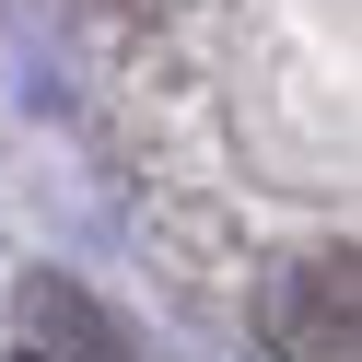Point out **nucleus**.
<instances>
[{
    "mask_svg": "<svg viewBox=\"0 0 362 362\" xmlns=\"http://www.w3.org/2000/svg\"><path fill=\"white\" fill-rule=\"evenodd\" d=\"M269 362H362V245H292L257 281Z\"/></svg>",
    "mask_w": 362,
    "mask_h": 362,
    "instance_id": "obj_1",
    "label": "nucleus"
},
{
    "mask_svg": "<svg viewBox=\"0 0 362 362\" xmlns=\"http://www.w3.org/2000/svg\"><path fill=\"white\" fill-rule=\"evenodd\" d=\"M24 327H35V351H47V362H129L117 327H105L71 281H24Z\"/></svg>",
    "mask_w": 362,
    "mask_h": 362,
    "instance_id": "obj_2",
    "label": "nucleus"
}]
</instances>
